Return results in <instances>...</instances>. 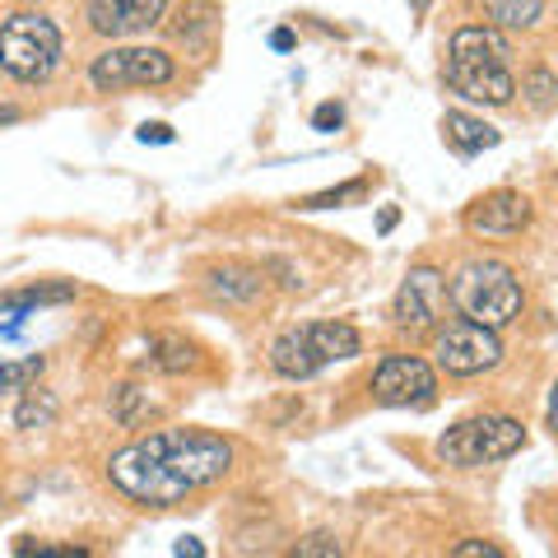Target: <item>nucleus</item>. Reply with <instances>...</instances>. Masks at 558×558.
I'll list each match as a JSON object with an SVG mask.
<instances>
[{
    "instance_id": "1",
    "label": "nucleus",
    "mask_w": 558,
    "mask_h": 558,
    "mask_svg": "<svg viewBox=\"0 0 558 558\" xmlns=\"http://www.w3.org/2000/svg\"><path fill=\"white\" fill-rule=\"evenodd\" d=\"M451 303L465 322L475 326H508L521 317V307H526V293H521V279L512 266H502V260H465V266L451 275Z\"/></svg>"
},
{
    "instance_id": "2",
    "label": "nucleus",
    "mask_w": 558,
    "mask_h": 558,
    "mask_svg": "<svg viewBox=\"0 0 558 558\" xmlns=\"http://www.w3.org/2000/svg\"><path fill=\"white\" fill-rule=\"evenodd\" d=\"M140 447H145L149 457L163 465V475L178 480L186 494L223 480L233 470V447L201 428H159V433H149V438H140Z\"/></svg>"
},
{
    "instance_id": "3",
    "label": "nucleus",
    "mask_w": 558,
    "mask_h": 558,
    "mask_svg": "<svg viewBox=\"0 0 558 558\" xmlns=\"http://www.w3.org/2000/svg\"><path fill=\"white\" fill-rule=\"evenodd\" d=\"M61 28L43 10H14L0 20V70L20 84H43L61 65Z\"/></svg>"
},
{
    "instance_id": "4",
    "label": "nucleus",
    "mask_w": 558,
    "mask_h": 558,
    "mask_svg": "<svg viewBox=\"0 0 558 558\" xmlns=\"http://www.w3.org/2000/svg\"><path fill=\"white\" fill-rule=\"evenodd\" d=\"M521 447H526V428H521L512 414H475L442 433L438 457L457 470H480V465L517 457Z\"/></svg>"
},
{
    "instance_id": "5",
    "label": "nucleus",
    "mask_w": 558,
    "mask_h": 558,
    "mask_svg": "<svg viewBox=\"0 0 558 558\" xmlns=\"http://www.w3.org/2000/svg\"><path fill=\"white\" fill-rule=\"evenodd\" d=\"M172 75H178V61L163 47H108L89 65V84L98 94L159 89V84H172Z\"/></svg>"
},
{
    "instance_id": "6",
    "label": "nucleus",
    "mask_w": 558,
    "mask_h": 558,
    "mask_svg": "<svg viewBox=\"0 0 558 558\" xmlns=\"http://www.w3.org/2000/svg\"><path fill=\"white\" fill-rule=\"evenodd\" d=\"M433 354H438V368L451 377H475L502 363V340L488 326L475 322H447L438 336H433Z\"/></svg>"
},
{
    "instance_id": "7",
    "label": "nucleus",
    "mask_w": 558,
    "mask_h": 558,
    "mask_svg": "<svg viewBox=\"0 0 558 558\" xmlns=\"http://www.w3.org/2000/svg\"><path fill=\"white\" fill-rule=\"evenodd\" d=\"M108 480L121 488L126 498H135V502H149V508H168V502H178V498H186V488L172 480V475H163V465L149 457L140 442H131V447H121L117 457L108 461Z\"/></svg>"
},
{
    "instance_id": "8",
    "label": "nucleus",
    "mask_w": 558,
    "mask_h": 558,
    "mask_svg": "<svg viewBox=\"0 0 558 558\" xmlns=\"http://www.w3.org/2000/svg\"><path fill=\"white\" fill-rule=\"evenodd\" d=\"M373 396L377 405H391V410H410V405L424 410L438 396V373L414 354H387L373 373Z\"/></svg>"
},
{
    "instance_id": "9",
    "label": "nucleus",
    "mask_w": 558,
    "mask_h": 558,
    "mask_svg": "<svg viewBox=\"0 0 558 558\" xmlns=\"http://www.w3.org/2000/svg\"><path fill=\"white\" fill-rule=\"evenodd\" d=\"M442 312H447V279H442V270L414 266L405 275V284L396 289V303H391L396 326H418L424 330V326H438Z\"/></svg>"
},
{
    "instance_id": "10",
    "label": "nucleus",
    "mask_w": 558,
    "mask_h": 558,
    "mask_svg": "<svg viewBox=\"0 0 558 558\" xmlns=\"http://www.w3.org/2000/svg\"><path fill=\"white\" fill-rule=\"evenodd\" d=\"M168 0H89L84 20L98 38H131V33H149L154 24H163Z\"/></svg>"
},
{
    "instance_id": "11",
    "label": "nucleus",
    "mask_w": 558,
    "mask_h": 558,
    "mask_svg": "<svg viewBox=\"0 0 558 558\" xmlns=\"http://www.w3.org/2000/svg\"><path fill=\"white\" fill-rule=\"evenodd\" d=\"M447 89L465 98V102H480V108H508L512 94H517V80L508 65H451L442 70Z\"/></svg>"
},
{
    "instance_id": "12",
    "label": "nucleus",
    "mask_w": 558,
    "mask_h": 558,
    "mask_svg": "<svg viewBox=\"0 0 558 558\" xmlns=\"http://www.w3.org/2000/svg\"><path fill=\"white\" fill-rule=\"evenodd\" d=\"M531 223V201L521 191H488L465 209V229L475 238H512Z\"/></svg>"
},
{
    "instance_id": "13",
    "label": "nucleus",
    "mask_w": 558,
    "mask_h": 558,
    "mask_svg": "<svg viewBox=\"0 0 558 558\" xmlns=\"http://www.w3.org/2000/svg\"><path fill=\"white\" fill-rule=\"evenodd\" d=\"M451 65H508L512 61V38L494 24H461L447 43Z\"/></svg>"
},
{
    "instance_id": "14",
    "label": "nucleus",
    "mask_w": 558,
    "mask_h": 558,
    "mask_svg": "<svg viewBox=\"0 0 558 558\" xmlns=\"http://www.w3.org/2000/svg\"><path fill=\"white\" fill-rule=\"evenodd\" d=\"M303 340H307L312 354H317L322 368H326V363H336V359H354L363 349L359 330L349 322H312V326H303Z\"/></svg>"
},
{
    "instance_id": "15",
    "label": "nucleus",
    "mask_w": 558,
    "mask_h": 558,
    "mask_svg": "<svg viewBox=\"0 0 558 558\" xmlns=\"http://www.w3.org/2000/svg\"><path fill=\"white\" fill-rule=\"evenodd\" d=\"M270 368L279 377H289V381H307V377L322 373V363L307 349L303 330H284V336H275V344H270Z\"/></svg>"
},
{
    "instance_id": "16",
    "label": "nucleus",
    "mask_w": 558,
    "mask_h": 558,
    "mask_svg": "<svg viewBox=\"0 0 558 558\" xmlns=\"http://www.w3.org/2000/svg\"><path fill=\"white\" fill-rule=\"evenodd\" d=\"M205 284L223 303H256L260 293H266V275L247 270V266H219V270H209Z\"/></svg>"
},
{
    "instance_id": "17",
    "label": "nucleus",
    "mask_w": 558,
    "mask_h": 558,
    "mask_svg": "<svg viewBox=\"0 0 558 558\" xmlns=\"http://www.w3.org/2000/svg\"><path fill=\"white\" fill-rule=\"evenodd\" d=\"M75 299V284L61 279V284H24V289H5L0 293V312H10V317H28V312L38 307H51V303H70Z\"/></svg>"
},
{
    "instance_id": "18",
    "label": "nucleus",
    "mask_w": 558,
    "mask_h": 558,
    "mask_svg": "<svg viewBox=\"0 0 558 558\" xmlns=\"http://www.w3.org/2000/svg\"><path fill=\"white\" fill-rule=\"evenodd\" d=\"M442 135H447V145L457 154H480V149L498 145V131L488 126V121L470 117V112H447L442 117Z\"/></svg>"
},
{
    "instance_id": "19",
    "label": "nucleus",
    "mask_w": 558,
    "mask_h": 558,
    "mask_svg": "<svg viewBox=\"0 0 558 558\" xmlns=\"http://www.w3.org/2000/svg\"><path fill=\"white\" fill-rule=\"evenodd\" d=\"M488 24L512 33V28H535L539 14H545V0H484Z\"/></svg>"
},
{
    "instance_id": "20",
    "label": "nucleus",
    "mask_w": 558,
    "mask_h": 558,
    "mask_svg": "<svg viewBox=\"0 0 558 558\" xmlns=\"http://www.w3.org/2000/svg\"><path fill=\"white\" fill-rule=\"evenodd\" d=\"M47 359L33 354V359H14V363H0V396H24L33 381L43 377Z\"/></svg>"
},
{
    "instance_id": "21",
    "label": "nucleus",
    "mask_w": 558,
    "mask_h": 558,
    "mask_svg": "<svg viewBox=\"0 0 558 558\" xmlns=\"http://www.w3.org/2000/svg\"><path fill=\"white\" fill-rule=\"evenodd\" d=\"M196 363V354H191V344L186 340H172V336H159V340H149V368H159V373H182Z\"/></svg>"
},
{
    "instance_id": "22",
    "label": "nucleus",
    "mask_w": 558,
    "mask_h": 558,
    "mask_svg": "<svg viewBox=\"0 0 558 558\" xmlns=\"http://www.w3.org/2000/svg\"><path fill=\"white\" fill-rule=\"evenodd\" d=\"M51 418H57V396L28 387L24 400H20V410H14V424H20V428H47Z\"/></svg>"
},
{
    "instance_id": "23",
    "label": "nucleus",
    "mask_w": 558,
    "mask_h": 558,
    "mask_svg": "<svg viewBox=\"0 0 558 558\" xmlns=\"http://www.w3.org/2000/svg\"><path fill=\"white\" fill-rule=\"evenodd\" d=\"M289 558H344V545L330 531H312L289 549Z\"/></svg>"
},
{
    "instance_id": "24",
    "label": "nucleus",
    "mask_w": 558,
    "mask_h": 558,
    "mask_svg": "<svg viewBox=\"0 0 558 558\" xmlns=\"http://www.w3.org/2000/svg\"><path fill=\"white\" fill-rule=\"evenodd\" d=\"M363 191H368V182H363V178H354V182H344V186H336V191H317V196L299 201V209H326V205H344V201H359Z\"/></svg>"
},
{
    "instance_id": "25",
    "label": "nucleus",
    "mask_w": 558,
    "mask_h": 558,
    "mask_svg": "<svg viewBox=\"0 0 558 558\" xmlns=\"http://www.w3.org/2000/svg\"><path fill=\"white\" fill-rule=\"evenodd\" d=\"M526 94H531V102H535L539 112H549V108H554V75H549L545 65H535L531 75H526Z\"/></svg>"
},
{
    "instance_id": "26",
    "label": "nucleus",
    "mask_w": 558,
    "mask_h": 558,
    "mask_svg": "<svg viewBox=\"0 0 558 558\" xmlns=\"http://www.w3.org/2000/svg\"><path fill=\"white\" fill-rule=\"evenodd\" d=\"M140 400H145V391H140V387H117V391H112V414H117L126 428L140 424V414H135Z\"/></svg>"
},
{
    "instance_id": "27",
    "label": "nucleus",
    "mask_w": 558,
    "mask_h": 558,
    "mask_svg": "<svg viewBox=\"0 0 558 558\" xmlns=\"http://www.w3.org/2000/svg\"><path fill=\"white\" fill-rule=\"evenodd\" d=\"M20 558H89V549H75V545H33V539H20Z\"/></svg>"
},
{
    "instance_id": "28",
    "label": "nucleus",
    "mask_w": 558,
    "mask_h": 558,
    "mask_svg": "<svg viewBox=\"0 0 558 558\" xmlns=\"http://www.w3.org/2000/svg\"><path fill=\"white\" fill-rule=\"evenodd\" d=\"M340 126H344V108H340V102H322V108L312 112V131L330 135V131H340Z\"/></svg>"
},
{
    "instance_id": "29",
    "label": "nucleus",
    "mask_w": 558,
    "mask_h": 558,
    "mask_svg": "<svg viewBox=\"0 0 558 558\" xmlns=\"http://www.w3.org/2000/svg\"><path fill=\"white\" fill-rule=\"evenodd\" d=\"M135 135H140V145H172V126H163V121H145Z\"/></svg>"
},
{
    "instance_id": "30",
    "label": "nucleus",
    "mask_w": 558,
    "mask_h": 558,
    "mask_svg": "<svg viewBox=\"0 0 558 558\" xmlns=\"http://www.w3.org/2000/svg\"><path fill=\"white\" fill-rule=\"evenodd\" d=\"M14 121H24V108H14V102H0V131L14 126Z\"/></svg>"
},
{
    "instance_id": "31",
    "label": "nucleus",
    "mask_w": 558,
    "mask_h": 558,
    "mask_svg": "<svg viewBox=\"0 0 558 558\" xmlns=\"http://www.w3.org/2000/svg\"><path fill=\"white\" fill-rule=\"evenodd\" d=\"M270 47H275V51H289V47H293V33H289V28H275V33H270Z\"/></svg>"
},
{
    "instance_id": "32",
    "label": "nucleus",
    "mask_w": 558,
    "mask_h": 558,
    "mask_svg": "<svg viewBox=\"0 0 558 558\" xmlns=\"http://www.w3.org/2000/svg\"><path fill=\"white\" fill-rule=\"evenodd\" d=\"M178 558H205V549L196 545V539H178Z\"/></svg>"
},
{
    "instance_id": "33",
    "label": "nucleus",
    "mask_w": 558,
    "mask_h": 558,
    "mask_svg": "<svg viewBox=\"0 0 558 558\" xmlns=\"http://www.w3.org/2000/svg\"><path fill=\"white\" fill-rule=\"evenodd\" d=\"M20 5H33V0H20Z\"/></svg>"
},
{
    "instance_id": "34",
    "label": "nucleus",
    "mask_w": 558,
    "mask_h": 558,
    "mask_svg": "<svg viewBox=\"0 0 558 558\" xmlns=\"http://www.w3.org/2000/svg\"><path fill=\"white\" fill-rule=\"evenodd\" d=\"M0 508H5V498H0Z\"/></svg>"
}]
</instances>
